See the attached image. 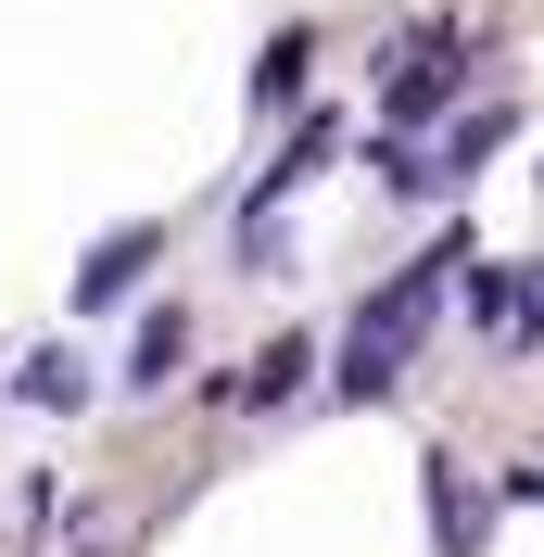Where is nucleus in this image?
<instances>
[{
	"instance_id": "nucleus-4",
	"label": "nucleus",
	"mask_w": 544,
	"mask_h": 557,
	"mask_svg": "<svg viewBox=\"0 0 544 557\" xmlns=\"http://www.w3.org/2000/svg\"><path fill=\"white\" fill-rule=\"evenodd\" d=\"M177 355H190V305H152V317H139V343H127V381L152 393V381L177 368Z\"/></svg>"
},
{
	"instance_id": "nucleus-7",
	"label": "nucleus",
	"mask_w": 544,
	"mask_h": 557,
	"mask_svg": "<svg viewBox=\"0 0 544 557\" xmlns=\"http://www.w3.org/2000/svg\"><path fill=\"white\" fill-rule=\"evenodd\" d=\"M507 139H519V114H469V127L443 139V165H431V177H469V165H494Z\"/></svg>"
},
{
	"instance_id": "nucleus-2",
	"label": "nucleus",
	"mask_w": 544,
	"mask_h": 557,
	"mask_svg": "<svg viewBox=\"0 0 544 557\" xmlns=\"http://www.w3.org/2000/svg\"><path fill=\"white\" fill-rule=\"evenodd\" d=\"M456 64H469V26H418L406 51H393V76H380V127H393V139L431 127V114L456 102Z\"/></svg>"
},
{
	"instance_id": "nucleus-8",
	"label": "nucleus",
	"mask_w": 544,
	"mask_h": 557,
	"mask_svg": "<svg viewBox=\"0 0 544 557\" xmlns=\"http://www.w3.org/2000/svg\"><path fill=\"white\" fill-rule=\"evenodd\" d=\"M431 507H443V557H469L481 545V507H469V482H456V456H431Z\"/></svg>"
},
{
	"instance_id": "nucleus-3",
	"label": "nucleus",
	"mask_w": 544,
	"mask_h": 557,
	"mask_svg": "<svg viewBox=\"0 0 544 557\" xmlns=\"http://www.w3.org/2000/svg\"><path fill=\"white\" fill-rule=\"evenodd\" d=\"M152 253H165V215H152V228H127V242H102L89 267H76V317H102L114 292H139V278H152Z\"/></svg>"
},
{
	"instance_id": "nucleus-1",
	"label": "nucleus",
	"mask_w": 544,
	"mask_h": 557,
	"mask_svg": "<svg viewBox=\"0 0 544 557\" xmlns=\"http://www.w3.org/2000/svg\"><path fill=\"white\" fill-rule=\"evenodd\" d=\"M443 278H456V228H443V242L393 278V292H368V305H355V330H342V381H330L342 406H368V393L406 381V355H418V330H431V292H443Z\"/></svg>"
},
{
	"instance_id": "nucleus-5",
	"label": "nucleus",
	"mask_w": 544,
	"mask_h": 557,
	"mask_svg": "<svg viewBox=\"0 0 544 557\" xmlns=\"http://www.w3.org/2000/svg\"><path fill=\"white\" fill-rule=\"evenodd\" d=\"M305 64H317V38L292 26V38H267V64H254V114H279L292 89H305Z\"/></svg>"
},
{
	"instance_id": "nucleus-9",
	"label": "nucleus",
	"mask_w": 544,
	"mask_h": 557,
	"mask_svg": "<svg viewBox=\"0 0 544 557\" xmlns=\"http://www.w3.org/2000/svg\"><path fill=\"white\" fill-rule=\"evenodd\" d=\"M76 393H89V368H76V355L51 343V355H38V368H26V406H76Z\"/></svg>"
},
{
	"instance_id": "nucleus-6",
	"label": "nucleus",
	"mask_w": 544,
	"mask_h": 557,
	"mask_svg": "<svg viewBox=\"0 0 544 557\" xmlns=\"http://www.w3.org/2000/svg\"><path fill=\"white\" fill-rule=\"evenodd\" d=\"M305 368H317V343H305V330H279V343H267V368H254V393H240V406H292V381H305Z\"/></svg>"
}]
</instances>
